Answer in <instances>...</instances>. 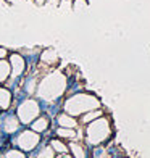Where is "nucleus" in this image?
Returning <instances> with one entry per match:
<instances>
[{"label":"nucleus","mask_w":150,"mask_h":158,"mask_svg":"<svg viewBox=\"0 0 150 158\" xmlns=\"http://www.w3.org/2000/svg\"><path fill=\"white\" fill-rule=\"evenodd\" d=\"M53 156H55V150L50 147V145L45 147V148L39 153V158H53Z\"/></svg>","instance_id":"nucleus-15"},{"label":"nucleus","mask_w":150,"mask_h":158,"mask_svg":"<svg viewBox=\"0 0 150 158\" xmlns=\"http://www.w3.org/2000/svg\"><path fill=\"white\" fill-rule=\"evenodd\" d=\"M48 127V119L45 116H40V118H35L32 121V131L34 132H44L45 129Z\"/></svg>","instance_id":"nucleus-9"},{"label":"nucleus","mask_w":150,"mask_h":158,"mask_svg":"<svg viewBox=\"0 0 150 158\" xmlns=\"http://www.w3.org/2000/svg\"><path fill=\"white\" fill-rule=\"evenodd\" d=\"M98 116H100V111H90V113H87V114L82 118V121H84V123H89V121L95 119V118H98Z\"/></svg>","instance_id":"nucleus-18"},{"label":"nucleus","mask_w":150,"mask_h":158,"mask_svg":"<svg viewBox=\"0 0 150 158\" xmlns=\"http://www.w3.org/2000/svg\"><path fill=\"white\" fill-rule=\"evenodd\" d=\"M10 77V63L6 60H0V84L8 81Z\"/></svg>","instance_id":"nucleus-11"},{"label":"nucleus","mask_w":150,"mask_h":158,"mask_svg":"<svg viewBox=\"0 0 150 158\" xmlns=\"http://www.w3.org/2000/svg\"><path fill=\"white\" fill-rule=\"evenodd\" d=\"M58 124L61 127H74L76 119H73V116H69V114H60L58 116Z\"/></svg>","instance_id":"nucleus-12"},{"label":"nucleus","mask_w":150,"mask_h":158,"mask_svg":"<svg viewBox=\"0 0 150 158\" xmlns=\"http://www.w3.org/2000/svg\"><path fill=\"white\" fill-rule=\"evenodd\" d=\"M50 147H52L56 153H66V150H68V147L61 140H58V139H55V140L50 142Z\"/></svg>","instance_id":"nucleus-13"},{"label":"nucleus","mask_w":150,"mask_h":158,"mask_svg":"<svg viewBox=\"0 0 150 158\" xmlns=\"http://www.w3.org/2000/svg\"><path fill=\"white\" fill-rule=\"evenodd\" d=\"M56 134L60 135V137H66V139H73L74 137V131L71 127H60Z\"/></svg>","instance_id":"nucleus-14"},{"label":"nucleus","mask_w":150,"mask_h":158,"mask_svg":"<svg viewBox=\"0 0 150 158\" xmlns=\"http://www.w3.org/2000/svg\"><path fill=\"white\" fill-rule=\"evenodd\" d=\"M66 89V77L60 71H53V73L47 74L40 81L37 87V94L44 100H55L60 97Z\"/></svg>","instance_id":"nucleus-1"},{"label":"nucleus","mask_w":150,"mask_h":158,"mask_svg":"<svg viewBox=\"0 0 150 158\" xmlns=\"http://www.w3.org/2000/svg\"><path fill=\"white\" fill-rule=\"evenodd\" d=\"M97 106H98V100L94 95L77 94V95H73L71 98L66 100L65 110L71 114H81L84 111L94 110V108H97Z\"/></svg>","instance_id":"nucleus-2"},{"label":"nucleus","mask_w":150,"mask_h":158,"mask_svg":"<svg viewBox=\"0 0 150 158\" xmlns=\"http://www.w3.org/2000/svg\"><path fill=\"white\" fill-rule=\"evenodd\" d=\"M8 3H24L26 0H6Z\"/></svg>","instance_id":"nucleus-21"},{"label":"nucleus","mask_w":150,"mask_h":158,"mask_svg":"<svg viewBox=\"0 0 150 158\" xmlns=\"http://www.w3.org/2000/svg\"><path fill=\"white\" fill-rule=\"evenodd\" d=\"M40 61L44 63V64H47V66H52V64H55L56 61H58V55H56V52H55L53 48H47V50L42 52Z\"/></svg>","instance_id":"nucleus-7"},{"label":"nucleus","mask_w":150,"mask_h":158,"mask_svg":"<svg viewBox=\"0 0 150 158\" xmlns=\"http://www.w3.org/2000/svg\"><path fill=\"white\" fill-rule=\"evenodd\" d=\"M47 2H48L50 5H55V6H56V5L60 3V0H47Z\"/></svg>","instance_id":"nucleus-22"},{"label":"nucleus","mask_w":150,"mask_h":158,"mask_svg":"<svg viewBox=\"0 0 150 158\" xmlns=\"http://www.w3.org/2000/svg\"><path fill=\"white\" fill-rule=\"evenodd\" d=\"M18 126H19V119H18V116H8L5 119V123H3V129L6 132H15L16 129H18Z\"/></svg>","instance_id":"nucleus-10"},{"label":"nucleus","mask_w":150,"mask_h":158,"mask_svg":"<svg viewBox=\"0 0 150 158\" xmlns=\"http://www.w3.org/2000/svg\"><path fill=\"white\" fill-rule=\"evenodd\" d=\"M6 56H8V50L5 47H0V60H6Z\"/></svg>","instance_id":"nucleus-20"},{"label":"nucleus","mask_w":150,"mask_h":158,"mask_svg":"<svg viewBox=\"0 0 150 158\" xmlns=\"http://www.w3.org/2000/svg\"><path fill=\"white\" fill-rule=\"evenodd\" d=\"M39 113H40V106L32 98L24 100V102L18 106V119H19V123H23V124L32 123V121L39 116Z\"/></svg>","instance_id":"nucleus-3"},{"label":"nucleus","mask_w":150,"mask_h":158,"mask_svg":"<svg viewBox=\"0 0 150 158\" xmlns=\"http://www.w3.org/2000/svg\"><path fill=\"white\" fill-rule=\"evenodd\" d=\"M71 150H73V153L76 158H84V152H82V148L77 145V143H71Z\"/></svg>","instance_id":"nucleus-17"},{"label":"nucleus","mask_w":150,"mask_h":158,"mask_svg":"<svg viewBox=\"0 0 150 158\" xmlns=\"http://www.w3.org/2000/svg\"><path fill=\"white\" fill-rule=\"evenodd\" d=\"M11 105V92L5 87H0V108L8 110Z\"/></svg>","instance_id":"nucleus-8"},{"label":"nucleus","mask_w":150,"mask_h":158,"mask_svg":"<svg viewBox=\"0 0 150 158\" xmlns=\"http://www.w3.org/2000/svg\"><path fill=\"white\" fill-rule=\"evenodd\" d=\"M34 2L37 3V5H44V3L47 2V0H34Z\"/></svg>","instance_id":"nucleus-23"},{"label":"nucleus","mask_w":150,"mask_h":158,"mask_svg":"<svg viewBox=\"0 0 150 158\" xmlns=\"http://www.w3.org/2000/svg\"><path fill=\"white\" fill-rule=\"evenodd\" d=\"M5 158H26V155L19 150H10V152H6Z\"/></svg>","instance_id":"nucleus-16"},{"label":"nucleus","mask_w":150,"mask_h":158,"mask_svg":"<svg viewBox=\"0 0 150 158\" xmlns=\"http://www.w3.org/2000/svg\"><path fill=\"white\" fill-rule=\"evenodd\" d=\"M108 134V124L105 119H98L97 123H92L87 129V139L90 143H97L100 140H103Z\"/></svg>","instance_id":"nucleus-5"},{"label":"nucleus","mask_w":150,"mask_h":158,"mask_svg":"<svg viewBox=\"0 0 150 158\" xmlns=\"http://www.w3.org/2000/svg\"><path fill=\"white\" fill-rule=\"evenodd\" d=\"M39 140H40L39 134L34 132L32 129H31V131H23V132L18 135L16 145L23 150V152H31V150H34L35 147H37Z\"/></svg>","instance_id":"nucleus-4"},{"label":"nucleus","mask_w":150,"mask_h":158,"mask_svg":"<svg viewBox=\"0 0 150 158\" xmlns=\"http://www.w3.org/2000/svg\"><path fill=\"white\" fill-rule=\"evenodd\" d=\"M8 63H10V77H19L26 71V61L19 53H11Z\"/></svg>","instance_id":"nucleus-6"},{"label":"nucleus","mask_w":150,"mask_h":158,"mask_svg":"<svg viewBox=\"0 0 150 158\" xmlns=\"http://www.w3.org/2000/svg\"><path fill=\"white\" fill-rule=\"evenodd\" d=\"M85 6H87V2H85V0H74V3H73V8H74L76 11L85 8Z\"/></svg>","instance_id":"nucleus-19"}]
</instances>
